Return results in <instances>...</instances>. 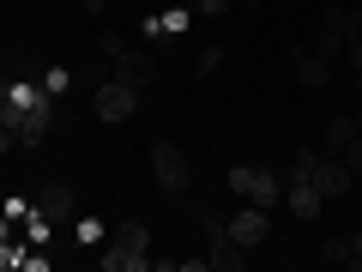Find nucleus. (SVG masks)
I'll list each match as a JSON object with an SVG mask.
<instances>
[{"label": "nucleus", "instance_id": "0eeeda50", "mask_svg": "<svg viewBox=\"0 0 362 272\" xmlns=\"http://www.w3.org/2000/svg\"><path fill=\"white\" fill-rule=\"evenodd\" d=\"M37 212H42V218L54 224V230H61V224H73L78 200H73V188H66V181H49V188L37 194Z\"/></svg>", "mask_w": 362, "mask_h": 272}, {"label": "nucleus", "instance_id": "aec40b11", "mask_svg": "<svg viewBox=\"0 0 362 272\" xmlns=\"http://www.w3.org/2000/svg\"><path fill=\"white\" fill-rule=\"evenodd\" d=\"M247 6H266V0H247Z\"/></svg>", "mask_w": 362, "mask_h": 272}, {"label": "nucleus", "instance_id": "9b49d317", "mask_svg": "<svg viewBox=\"0 0 362 272\" xmlns=\"http://www.w3.org/2000/svg\"><path fill=\"white\" fill-rule=\"evenodd\" d=\"M187 18H194V13H187V0H181V6H169V13L157 18V30H163V37H181V30H187Z\"/></svg>", "mask_w": 362, "mask_h": 272}, {"label": "nucleus", "instance_id": "a211bd4d", "mask_svg": "<svg viewBox=\"0 0 362 272\" xmlns=\"http://www.w3.org/2000/svg\"><path fill=\"white\" fill-rule=\"evenodd\" d=\"M350 266H362V230L350 236Z\"/></svg>", "mask_w": 362, "mask_h": 272}, {"label": "nucleus", "instance_id": "20e7f679", "mask_svg": "<svg viewBox=\"0 0 362 272\" xmlns=\"http://www.w3.org/2000/svg\"><path fill=\"white\" fill-rule=\"evenodd\" d=\"M230 194H242L247 206H278V176L272 169H254V164H235L230 169Z\"/></svg>", "mask_w": 362, "mask_h": 272}, {"label": "nucleus", "instance_id": "4468645a", "mask_svg": "<svg viewBox=\"0 0 362 272\" xmlns=\"http://www.w3.org/2000/svg\"><path fill=\"white\" fill-rule=\"evenodd\" d=\"M320 254H326V260H332V266H350V242H344V236H332V242H326V248H320Z\"/></svg>", "mask_w": 362, "mask_h": 272}, {"label": "nucleus", "instance_id": "2eb2a0df", "mask_svg": "<svg viewBox=\"0 0 362 272\" xmlns=\"http://www.w3.org/2000/svg\"><path fill=\"white\" fill-rule=\"evenodd\" d=\"M218 61H223V49H199L194 67H199V73H218Z\"/></svg>", "mask_w": 362, "mask_h": 272}, {"label": "nucleus", "instance_id": "39448f33", "mask_svg": "<svg viewBox=\"0 0 362 272\" xmlns=\"http://www.w3.org/2000/svg\"><path fill=\"white\" fill-rule=\"evenodd\" d=\"M151 176H157L163 194H181L187 188V157H181V145H169V140L151 145Z\"/></svg>", "mask_w": 362, "mask_h": 272}, {"label": "nucleus", "instance_id": "f257e3e1", "mask_svg": "<svg viewBox=\"0 0 362 272\" xmlns=\"http://www.w3.org/2000/svg\"><path fill=\"white\" fill-rule=\"evenodd\" d=\"M103 266H109V272H145V266H151V230H145V224H127V218H121L115 230H109Z\"/></svg>", "mask_w": 362, "mask_h": 272}, {"label": "nucleus", "instance_id": "9d476101", "mask_svg": "<svg viewBox=\"0 0 362 272\" xmlns=\"http://www.w3.org/2000/svg\"><path fill=\"white\" fill-rule=\"evenodd\" d=\"M326 79H332V61L326 55H296V85L302 91H326Z\"/></svg>", "mask_w": 362, "mask_h": 272}, {"label": "nucleus", "instance_id": "6ab92c4d", "mask_svg": "<svg viewBox=\"0 0 362 272\" xmlns=\"http://www.w3.org/2000/svg\"><path fill=\"white\" fill-rule=\"evenodd\" d=\"M85 13H90V18H103V13H109V0H85Z\"/></svg>", "mask_w": 362, "mask_h": 272}, {"label": "nucleus", "instance_id": "6e6552de", "mask_svg": "<svg viewBox=\"0 0 362 272\" xmlns=\"http://www.w3.org/2000/svg\"><path fill=\"white\" fill-rule=\"evenodd\" d=\"M115 79H127V85H151V79H157V55L151 49H145V55H133V49H121L115 55Z\"/></svg>", "mask_w": 362, "mask_h": 272}, {"label": "nucleus", "instance_id": "f03ea898", "mask_svg": "<svg viewBox=\"0 0 362 272\" xmlns=\"http://www.w3.org/2000/svg\"><path fill=\"white\" fill-rule=\"evenodd\" d=\"M290 176H308L314 188L326 194V200H338V194H350V188H356V176H350V169L338 164L332 152H326V157H314V152H296V169H290Z\"/></svg>", "mask_w": 362, "mask_h": 272}, {"label": "nucleus", "instance_id": "f8f14e48", "mask_svg": "<svg viewBox=\"0 0 362 272\" xmlns=\"http://www.w3.org/2000/svg\"><path fill=\"white\" fill-rule=\"evenodd\" d=\"M350 140H356V121H332V128H326V152H332V157L344 152Z\"/></svg>", "mask_w": 362, "mask_h": 272}, {"label": "nucleus", "instance_id": "1a4fd4ad", "mask_svg": "<svg viewBox=\"0 0 362 272\" xmlns=\"http://www.w3.org/2000/svg\"><path fill=\"white\" fill-rule=\"evenodd\" d=\"M290 212H296V218H320V212H326V194H320V188H314V181L308 176H290Z\"/></svg>", "mask_w": 362, "mask_h": 272}, {"label": "nucleus", "instance_id": "423d86ee", "mask_svg": "<svg viewBox=\"0 0 362 272\" xmlns=\"http://www.w3.org/2000/svg\"><path fill=\"white\" fill-rule=\"evenodd\" d=\"M266 236H272V212H266V206L230 212V242H235V248H259Z\"/></svg>", "mask_w": 362, "mask_h": 272}, {"label": "nucleus", "instance_id": "f3484780", "mask_svg": "<svg viewBox=\"0 0 362 272\" xmlns=\"http://www.w3.org/2000/svg\"><path fill=\"white\" fill-rule=\"evenodd\" d=\"M13 145H18V133H13V128H0V157L13 152Z\"/></svg>", "mask_w": 362, "mask_h": 272}, {"label": "nucleus", "instance_id": "dca6fc26", "mask_svg": "<svg viewBox=\"0 0 362 272\" xmlns=\"http://www.w3.org/2000/svg\"><path fill=\"white\" fill-rule=\"evenodd\" d=\"M194 6H199L206 18H223V13H230V0H194Z\"/></svg>", "mask_w": 362, "mask_h": 272}, {"label": "nucleus", "instance_id": "7ed1b4c3", "mask_svg": "<svg viewBox=\"0 0 362 272\" xmlns=\"http://www.w3.org/2000/svg\"><path fill=\"white\" fill-rule=\"evenodd\" d=\"M90 109H97V121H127L133 109H139V85H127V79H103V85L90 91Z\"/></svg>", "mask_w": 362, "mask_h": 272}, {"label": "nucleus", "instance_id": "ddd939ff", "mask_svg": "<svg viewBox=\"0 0 362 272\" xmlns=\"http://www.w3.org/2000/svg\"><path fill=\"white\" fill-rule=\"evenodd\" d=\"M73 236L85 248H97V242H103V224H97V218H73Z\"/></svg>", "mask_w": 362, "mask_h": 272}]
</instances>
